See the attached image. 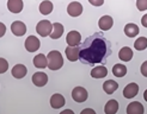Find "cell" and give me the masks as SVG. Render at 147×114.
<instances>
[{
    "mask_svg": "<svg viewBox=\"0 0 147 114\" xmlns=\"http://www.w3.org/2000/svg\"><path fill=\"white\" fill-rule=\"evenodd\" d=\"M119 111V102L116 100H109L104 107V112L107 114H115Z\"/></svg>",
    "mask_w": 147,
    "mask_h": 114,
    "instance_id": "cell-24",
    "label": "cell"
},
{
    "mask_svg": "<svg viewBox=\"0 0 147 114\" xmlns=\"http://www.w3.org/2000/svg\"><path fill=\"white\" fill-rule=\"evenodd\" d=\"M67 13L71 17H79L83 13V5L78 1H72L67 6Z\"/></svg>",
    "mask_w": 147,
    "mask_h": 114,
    "instance_id": "cell-8",
    "label": "cell"
},
{
    "mask_svg": "<svg viewBox=\"0 0 147 114\" xmlns=\"http://www.w3.org/2000/svg\"><path fill=\"white\" fill-rule=\"evenodd\" d=\"M119 58L123 62H129L133 58V50L128 46H123L119 52Z\"/></svg>",
    "mask_w": 147,
    "mask_h": 114,
    "instance_id": "cell-18",
    "label": "cell"
},
{
    "mask_svg": "<svg viewBox=\"0 0 147 114\" xmlns=\"http://www.w3.org/2000/svg\"><path fill=\"white\" fill-rule=\"evenodd\" d=\"M136 7L139 11L147 10V0H136Z\"/></svg>",
    "mask_w": 147,
    "mask_h": 114,
    "instance_id": "cell-28",
    "label": "cell"
},
{
    "mask_svg": "<svg viewBox=\"0 0 147 114\" xmlns=\"http://www.w3.org/2000/svg\"><path fill=\"white\" fill-rule=\"evenodd\" d=\"M113 74L116 77H123L127 74V67L123 64H115L113 68Z\"/></svg>",
    "mask_w": 147,
    "mask_h": 114,
    "instance_id": "cell-25",
    "label": "cell"
},
{
    "mask_svg": "<svg viewBox=\"0 0 147 114\" xmlns=\"http://www.w3.org/2000/svg\"><path fill=\"white\" fill-rule=\"evenodd\" d=\"M7 69H9V62L3 57H0V74L6 73Z\"/></svg>",
    "mask_w": 147,
    "mask_h": 114,
    "instance_id": "cell-27",
    "label": "cell"
},
{
    "mask_svg": "<svg viewBox=\"0 0 147 114\" xmlns=\"http://www.w3.org/2000/svg\"><path fill=\"white\" fill-rule=\"evenodd\" d=\"M66 42L69 46H77L80 42H82V34H80L78 31H71L66 36Z\"/></svg>",
    "mask_w": 147,
    "mask_h": 114,
    "instance_id": "cell-10",
    "label": "cell"
},
{
    "mask_svg": "<svg viewBox=\"0 0 147 114\" xmlns=\"http://www.w3.org/2000/svg\"><path fill=\"white\" fill-rule=\"evenodd\" d=\"M113 25H114V20L110 16H103L98 21V26L103 31L110 30V28L113 27Z\"/></svg>",
    "mask_w": 147,
    "mask_h": 114,
    "instance_id": "cell-13",
    "label": "cell"
},
{
    "mask_svg": "<svg viewBox=\"0 0 147 114\" xmlns=\"http://www.w3.org/2000/svg\"><path fill=\"white\" fill-rule=\"evenodd\" d=\"M51 30H53V24L47 19L40 20L37 25H36V32H37L41 37H47V36H49Z\"/></svg>",
    "mask_w": 147,
    "mask_h": 114,
    "instance_id": "cell-3",
    "label": "cell"
},
{
    "mask_svg": "<svg viewBox=\"0 0 147 114\" xmlns=\"http://www.w3.org/2000/svg\"><path fill=\"white\" fill-rule=\"evenodd\" d=\"M72 97L76 102L82 103V102H85L87 100V97H89V93H87V90L84 87H79L78 85V87H76L72 90Z\"/></svg>",
    "mask_w": 147,
    "mask_h": 114,
    "instance_id": "cell-4",
    "label": "cell"
},
{
    "mask_svg": "<svg viewBox=\"0 0 147 114\" xmlns=\"http://www.w3.org/2000/svg\"><path fill=\"white\" fill-rule=\"evenodd\" d=\"M24 45H25V49L28 50L29 52H35V51H37V50L40 49L41 42H40V39L37 37H36V36H29V37L25 39Z\"/></svg>",
    "mask_w": 147,
    "mask_h": 114,
    "instance_id": "cell-5",
    "label": "cell"
},
{
    "mask_svg": "<svg viewBox=\"0 0 147 114\" xmlns=\"http://www.w3.org/2000/svg\"><path fill=\"white\" fill-rule=\"evenodd\" d=\"M117 88H119V83L114 80H108L103 83V89L107 94H113L117 90Z\"/></svg>",
    "mask_w": 147,
    "mask_h": 114,
    "instance_id": "cell-20",
    "label": "cell"
},
{
    "mask_svg": "<svg viewBox=\"0 0 147 114\" xmlns=\"http://www.w3.org/2000/svg\"><path fill=\"white\" fill-rule=\"evenodd\" d=\"M32 83L36 87H45L48 83V76L46 73H42V71H37L32 75Z\"/></svg>",
    "mask_w": 147,
    "mask_h": 114,
    "instance_id": "cell-7",
    "label": "cell"
},
{
    "mask_svg": "<svg viewBox=\"0 0 147 114\" xmlns=\"http://www.w3.org/2000/svg\"><path fill=\"white\" fill-rule=\"evenodd\" d=\"M65 52H66V56H67V58L68 61L71 62H76L79 60V49L77 46H67L65 50Z\"/></svg>",
    "mask_w": 147,
    "mask_h": 114,
    "instance_id": "cell-16",
    "label": "cell"
},
{
    "mask_svg": "<svg viewBox=\"0 0 147 114\" xmlns=\"http://www.w3.org/2000/svg\"><path fill=\"white\" fill-rule=\"evenodd\" d=\"M89 3L93 6H102L103 4H104V0H89Z\"/></svg>",
    "mask_w": 147,
    "mask_h": 114,
    "instance_id": "cell-30",
    "label": "cell"
},
{
    "mask_svg": "<svg viewBox=\"0 0 147 114\" xmlns=\"http://www.w3.org/2000/svg\"><path fill=\"white\" fill-rule=\"evenodd\" d=\"M134 48L138 51H142L147 48V38L146 37H139L135 42H134Z\"/></svg>",
    "mask_w": 147,
    "mask_h": 114,
    "instance_id": "cell-26",
    "label": "cell"
},
{
    "mask_svg": "<svg viewBox=\"0 0 147 114\" xmlns=\"http://www.w3.org/2000/svg\"><path fill=\"white\" fill-rule=\"evenodd\" d=\"M5 32H6V26H5V24H4V23H0V38H1L5 34Z\"/></svg>",
    "mask_w": 147,
    "mask_h": 114,
    "instance_id": "cell-31",
    "label": "cell"
},
{
    "mask_svg": "<svg viewBox=\"0 0 147 114\" xmlns=\"http://www.w3.org/2000/svg\"><path fill=\"white\" fill-rule=\"evenodd\" d=\"M140 70H141V74H142V76L147 77V61H145V62L141 64V68H140Z\"/></svg>",
    "mask_w": 147,
    "mask_h": 114,
    "instance_id": "cell-29",
    "label": "cell"
},
{
    "mask_svg": "<svg viewBox=\"0 0 147 114\" xmlns=\"http://www.w3.org/2000/svg\"><path fill=\"white\" fill-rule=\"evenodd\" d=\"M124 33H126V36H128V37H130V38H133V37H135V36H138L139 34V27H138V25H135V24H133V23H129V24H127L126 26H124Z\"/></svg>",
    "mask_w": 147,
    "mask_h": 114,
    "instance_id": "cell-23",
    "label": "cell"
},
{
    "mask_svg": "<svg viewBox=\"0 0 147 114\" xmlns=\"http://www.w3.org/2000/svg\"><path fill=\"white\" fill-rule=\"evenodd\" d=\"M144 99H145V101L147 102V89L144 91Z\"/></svg>",
    "mask_w": 147,
    "mask_h": 114,
    "instance_id": "cell-35",
    "label": "cell"
},
{
    "mask_svg": "<svg viewBox=\"0 0 147 114\" xmlns=\"http://www.w3.org/2000/svg\"><path fill=\"white\" fill-rule=\"evenodd\" d=\"M86 113H89V114H94V111H93V109H90V108H86V109L82 111V114H86Z\"/></svg>",
    "mask_w": 147,
    "mask_h": 114,
    "instance_id": "cell-33",
    "label": "cell"
},
{
    "mask_svg": "<svg viewBox=\"0 0 147 114\" xmlns=\"http://www.w3.org/2000/svg\"><path fill=\"white\" fill-rule=\"evenodd\" d=\"M11 31L14 36L17 37H22L26 33V25L20 20H16L11 24Z\"/></svg>",
    "mask_w": 147,
    "mask_h": 114,
    "instance_id": "cell-6",
    "label": "cell"
},
{
    "mask_svg": "<svg viewBox=\"0 0 147 114\" xmlns=\"http://www.w3.org/2000/svg\"><path fill=\"white\" fill-rule=\"evenodd\" d=\"M138 93H139V85L136 83H134V82H131V83L127 84L126 87H124V89H123V96L127 97V99H131V97L136 96Z\"/></svg>",
    "mask_w": 147,
    "mask_h": 114,
    "instance_id": "cell-11",
    "label": "cell"
},
{
    "mask_svg": "<svg viewBox=\"0 0 147 114\" xmlns=\"http://www.w3.org/2000/svg\"><path fill=\"white\" fill-rule=\"evenodd\" d=\"M23 0H7V10L11 13H20L23 11Z\"/></svg>",
    "mask_w": 147,
    "mask_h": 114,
    "instance_id": "cell-9",
    "label": "cell"
},
{
    "mask_svg": "<svg viewBox=\"0 0 147 114\" xmlns=\"http://www.w3.org/2000/svg\"><path fill=\"white\" fill-rule=\"evenodd\" d=\"M108 75V69L103 66H98L91 70V76L93 78H103Z\"/></svg>",
    "mask_w": 147,
    "mask_h": 114,
    "instance_id": "cell-22",
    "label": "cell"
},
{
    "mask_svg": "<svg viewBox=\"0 0 147 114\" xmlns=\"http://www.w3.org/2000/svg\"><path fill=\"white\" fill-rule=\"evenodd\" d=\"M11 73H12V76L13 77H16V78H23V77H25V75L28 73V69H26V67L24 66V64H16V66L12 68Z\"/></svg>",
    "mask_w": 147,
    "mask_h": 114,
    "instance_id": "cell-14",
    "label": "cell"
},
{
    "mask_svg": "<svg viewBox=\"0 0 147 114\" xmlns=\"http://www.w3.org/2000/svg\"><path fill=\"white\" fill-rule=\"evenodd\" d=\"M34 66L36 68L40 69H45L48 66V61H47V56H45L43 54H38L34 57Z\"/></svg>",
    "mask_w": 147,
    "mask_h": 114,
    "instance_id": "cell-17",
    "label": "cell"
},
{
    "mask_svg": "<svg viewBox=\"0 0 147 114\" xmlns=\"http://www.w3.org/2000/svg\"><path fill=\"white\" fill-rule=\"evenodd\" d=\"M141 24H142L145 27H147V13H146L145 16L141 18Z\"/></svg>",
    "mask_w": 147,
    "mask_h": 114,
    "instance_id": "cell-32",
    "label": "cell"
},
{
    "mask_svg": "<svg viewBox=\"0 0 147 114\" xmlns=\"http://www.w3.org/2000/svg\"><path fill=\"white\" fill-rule=\"evenodd\" d=\"M47 61H48L47 68H49L50 70H59L63 66L62 55L60 51H57V50H51V51H49V54L47 55Z\"/></svg>",
    "mask_w": 147,
    "mask_h": 114,
    "instance_id": "cell-2",
    "label": "cell"
},
{
    "mask_svg": "<svg viewBox=\"0 0 147 114\" xmlns=\"http://www.w3.org/2000/svg\"><path fill=\"white\" fill-rule=\"evenodd\" d=\"M53 9H54V5L51 1L49 0H45V1H42L40 4V12L43 14V16H48L53 12Z\"/></svg>",
    "mask_w": 147,
    "mask_h": 114,
    "instance_id": "cell-21",
    "label": "cell"
},
{
    "mask_svg": "<svg viewBox=\"0 0 147 114\" xmlns=\"http://www.w3.org/2000/svg\"><path fill=\"white\" fill-rule=\"evenodd\" d=\"M63 25L62 24H60V23H54L53 24V30H51V32H50V37L53 38V39H59L61 37V36L63 34Z\"/></svg>",
    "mask_w": 147,
    "mask_h": 114,
    "instance_id": "cell-19",
    "label": "cell"
},
{
    "mask_svg": "<svg viewBox=\"0 0 147 114\" xmlns=\"http://www.w3.org/2000/svg\"><path fill=\"white\" fill-rule=\"evenodd\" d=\"M65 103H66V100H65V97L61 94L56 93V94L51 95V97H50V106L53 107L54 109L61 108V107L65 106Z\"/></svg>",
    "mask_w": 147,
    "mask_h": 114,
    "instance_id": "cell-12",
    "label": "cell"
},
{
    "mask_svg": "<svg viewBox=\"0 0 147 114\" xmlns=\"http://www.w3.org/2000/svg\"><path fill=\"white\" fill-rule=\"evenodd\" d=\"M127 113L128 114H144L145 113L144 106L140 102H138V101L130 102L127 106Z\"/></svg>",
    "mask_w": 147,
    "mask_h": 114,
    "instance_id": "cell-15",
    "label": "cell"
},
{
    "mask_svg": "<svg viewBox=\"0 0 147 114\" xmlns=\"http://www.w3.org/2000/svg\"><path fill=\"white\" fill-rule=\"evenodd\" d=\"M61 113H62V114H73L74 112H73V111H71V109H65V111H62Z\"/></svg>",
    "mask_w": 147,
    "mask_h": 114,
    "instance_id": "cell-34",
    "label": "cell"
},
{
    "mask_svg": "<svg viewBox=\"0 0 147 114\" xmlns=\"http://www.w3.org/2000/svg\"><path fill=\"white\" fill-rule=\"evenodd\" d=\"M105 52L107 46L104 40L97 38L91 43V45L87 49H84L82 52H79V57H82L83 60L89 63H98L103 60Z\"/></svg>",
    "mask_w": 147,
    "mask_h": 114,
    "instance_id": "cell-1",
    "label": "cell"
}]
</instances>
